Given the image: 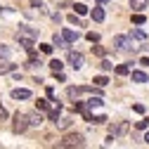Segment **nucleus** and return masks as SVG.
<instances>
[{"instance_id":"obj_15","label":"nucleus","mask_w":149,"mask_h":149,"mask_svg":"<svg viewBox=\"0 0 149 149\" xmlns=\"http://www.w3.org/2000/svg\"><path fill=\"white\" fill-rule=\"evenodd\" d=\"M130 38H135V40H147V33L142 29H133L130 31Z\"/></svg>"},{"instance_id":"obj_21","label":"nucleus","mask_w":149,"mask_h":149,"mask_svg":"<svg viewBox=\"0 0 149 149\" xmlns=\"http://www.w3.org/2000/svg\"><path fill=\"white\" fill-rule=\"evenodd\" d=\"M69 125H71V118H66V116H64V118H59V121H57V128H59V130H66V128H69Z\"/></svg>"},{"instance_id":"obj_24","label":"nucleus","mask_w":149,"mask_h":149,"mask_svg":"<svg viewBox=\"0 0 149 149\" xmlns=\"http://www.w3.org/2000/svg\"><path fill=\"white\" fill-rule=\"evenodd\" d=\"M85 38H88L90 43H100V33H95V31H90V33H85Z\"/></svg>"},{"instance_id":"obj_3","label":"nucleus","mask_w":149,"mask_h":149,"mask_svg":"<svg viewBox=\"0 0 149 149\" xmlns=\"http://www.w3.org/2000/svg\"><path fill=\"white\" fill-rule=\"evenodd\" d=\"M17 38H19V40H33L36 43V38H38V29H33V26H19Z\"/></svg>"},{"instance_id":"obj_36","label":"nucleus","mask_w":149,"mask_h":149,"mask_svg":"<svg viewBox=\"0 0 149 149\" xmlns=\"http://www.w3.org/2000/svg\"><path fill=\"white\" fill-rule=\"evenodd\" d=\"M95 123H100V125L107 123V116H95Z\"/></svg>"},{"instance_id":"obj_10","label":"nucleus","mask_w":149,"mask_h":149,"mask_svg":"<svg viewBox=\"0 0 149 149\" xmlns=\"http://www.w3.org/2000/svg\"><path fill=\"white\" fill-rule=\"evenodd\" d=\"M62 36H64L66 43H76V40H78V31H71V29H64Z\"/></svg>"},{"instance_id":"obj_19","label":"nucleus","mask_w":149,"mask_h":149,"mask_svg":"<svg viewBox=\"0 0 149 149\" xmlns=\"http://www.w3.org/2000/svg\"><path fill=\"white\" fill-rule=\"evenodd\" d=\"M64 43H66V40H64V36H62V33H54V38H52V45H57V47H66Z\"/></svg>"},{"instance_id":"obj_16","label":"nucleus","mask_w":149,"mask_h":149,"mask_svg":"<svg viewBox=\"0 0 149 149\" xmlns=\"http://www.w3.org/2000/svg\"><path fill=\"white\" fill-rule=\"evenodd\" d=\"M59 116H62V104H57V107H54V109H50V118H52L54 123L59 121Z\"/></svg>"},{"instance_id":"obj_14","label":"nucleus","mask_w":149,"mask_h":149,"mask_svg":"<svg viewBox=\"0 0 149 149\" xmlns=\"http://www.w3.org/2000/svg\"><path fill=\"white\" fill-rule=\"evenodd\" d=\"M40 123H43V114L40 111H36V114L29 116V125H40Z\"/></svg>"},{"instance_id":"obj_35","label":"nucleus","mask_w":149,"mask_h":149,"mask_svg":"<svg viewBox=\"0 0 149 149\" xmlns=\"http://www.w3.org/2000/svg\"><path fill=\"white\" fill-rule=\"evenodd\" d=\"M133 109L137 111V114H144V104H133Z\"/></svg>"},{"instance_id":"obj_39","label":"nucleus","mask_w":149,"mask_h":149,"mask_svg":"<svg viewBox=\"0 0 149 149\" xmlns=\"http://www.w3.org/2000/svg\"><path fill=\"white\" fill-rule=\"evenodd\" d=\"M144 142L149 144V130H147V133H144Z\"/></svg>"},{"instance_id":"obj_27","label":"nucleus","mask_w":149,"mask_h":149,"mask_svg":"<svg viewBox=\"0 0 149 149\" xmlns=\"http://www.w3.org/2000/svg\"><path fill=\"white\" fill-rule=\"evenodd\" d=\"M100 66H102V71H111V69H114V64H111L109 59H102V64H100Z\"/></svg>"},{"instance_id":"obj_34","label":"nucleus","mask_w":149,"mask_h":149,"mask_svg":"<svg viewBox=\"0 0 149 149\" xmlns=\"http://www.w3.org/2000/svg\"><path fill=\"white\" fill-rule=\"evenodd\" d=\"M31 7H36V10H43V0H31Z\"/></svg>"},{"instance_id":"obj_6","label":"nucleus","mask_w":149,"mask_h":149,"mask_svg":"<svg viewBox=\"0 0 149 149\" xmlns=\"http://www.w3.org/2000/svg\"><path fill=\"white\" fill-rule=\"evenodd\" d=\"M128 121H121V123H116V125H109V135L111 137H123L125 133H128Z\"/></svg>"},{"instance_id":"obj_25","label":"nucleus","mask_w":149,"mask_h":149,"mask_svg":"<svg viewBox=\"0 0 149 149\" xmlns=\"http://www.w3.org/2000/svg\"><path fill=\"white\" fill-rule=\"evenodd\" d=\"M73 7H76V14H88V5H83V3H76Z\"/></svg>"},{"instance_id":"obj_9","label":"nucleus","mask_w":149,"mask_h":149,"mask_svg":"<svg viewBox=\"0 0 149 149\" xmlns=\"http://www.w3.org/2000/svg\"><path fill=\"white\" fill-rule=\"evenodd\" d=\"M149 5V0H130V7H133V12H144Z\"/></svg>"},{"instance_id":"obj_4","label":"nucleus","mask_w":149,"mask_h":149,"mask_svg":"<svg viewBox=\"0 0 149 149\" xmlns=\"http://www.w3.org/2000/svg\"><path fill=\"white\" fill-rule=\"evenodd\" d=\"M88 92H97V95H100V90H95V88H88V85H78V88H69V90H66V95H69L71 100H76V97H81V95H88Z\"/></svg>"},{"instance_id":"obj_33","label":"nucleus","mask_w":149,"mask_h":149,"mask_svg":"<svg viewBox=\"0 0 149 149\" xmlns=\"http://www.w3.org/2000/svg\"><path fill=\"white\" fill-rule=\"evenodd\" d=\"M0 57H10V47H5V45H0Z\"/></svg>"},{"instance_id":"obj_26","label":"nucleus","mask_w":149,"mask_h":149,"mask_svg":"<svg viewBox=\"0 0 149 149\" xmlns=\"http://www.w3.org/2000/svg\"><path fill=\"white\" fill-rule=\"evenodd\" d=\"M36 107H38L40 111H47V107H50V102H47V100H38V102H36Z\"/></svg>"},{"instance_id":"obj_12","label":"nucleus","mask_w":149,"mask_h":149,"mask_svg":"<svg viewBox=\"0 0 149 149\" xmlns=\"http://www.w3.org/2000/svg\"><path fill=\"white\" fill-rule=\"evenodd\" d=\"M90 17H92V22H104V10L102 7H95L90 12Z\"/></svg>"},{"instance_id":"obj_29","label":"nucleus","mask_w":149,"mask_h":149,"mask_svg":"<svg viewBox=\"0 0 149 149\" xmlns=\"http://www.w3.org/2000/svg\"><path fill=\"white\" fill-rule=\"evenodd\" d=\"M149 128V118H142V121H137V130H147Z\"/></svg>"},{"instance_id":"obj_7","label":"nucleus","mask_w":149,"mask_h":149,"mask_svg":"<svg viewBox=\"0 0 149 149\" xmlns=\"http://www.w3.org/2000/svg\"><path fill=\"white\" fill-rule=\"evenodd\" d=\"M66 59H69V64H71L73 69H81V66H83V54H81V52H69Z\"/></svg>"},{"instance_id":"obj_38","label":"nucleus","mask_w":149,"mask_h":149,"mask_svg":"<svg viewBox=\"0 0 149 149\" xmlns=\"http://www.w3.org/2000/svg\"><path fill=\"white\" fill-rule=\"evenodd\" d=\"M54 149H66V144H64V142H57V144H54Z\"/></svg>"},{"instance_id":"obj_31","label":"nucleus","mask_w":149,"mask_h":149,"mask_svg":"<svg viewBox=\"0 0 149 149\" xmlns=\"http://www.w3.org/2000/svg\"><path fill=\"white\" fill-rule=\"evenodd\" d=\"M40 52H43V54H50V52H52V45L43 43V45H40Z\"/></svg>"},{"instance_id":"obj_5","label":"nucleus","mask_w":149,"mask_h":149,"mask_svg":"<svg viewBox=\"0 0 149 149\" xmlns=\"http://www.w3.org/2000/svg\"><path fill=\"white\" fill-rule=\"evenodd\" d=\"M26 128H29V116L26 114H17L14 123H12V130H14V133H24Z\"/></svg>"},{"instance_id":"obj_23","label":"nucleus","mask_w":149,"mask_h":149,"mask_svg":"<svg viewBox=\"0 0 149 149\" xmlns=\"http://www.w3.org/2000/svg\"><path fill=\"white\" fill-rule=\"evenodd\" d=\"M144 22H147V17H144V14H140V12L133 14V24H144Z\"/></svg>"},{"instance_id":"obj_1","label":"nucleus","mask_w":149,"mask_h":149,"mask_svg":"<svg viewBox=\"0 0 149 149\" xmlns=\"http://www.w3.org/2000/svg\"><path fill=\"white\" fill-rule=\"evenodd\" d=\"M62 142L66 144V149H81V147L85 144V137H83L81 133H66Z\"/></svg>"},{"instance_id":"obj_8","label":"nucleus","mask_w":149,"mask_h":149,"mask_svg":"<svg viewBox=\"0 0 149 149\" xmlns=\"http://www.w3.org/2000/svg\"><path fill=\"white\" fill-rule=\"evenodd\" d=\"M12 97H14V100H31V90H26V88H14V90H12Z\"/></svg>"},{"instance_id":"obj_11","label":"nucleus","mask_w":149,"mask_h":149,"mask_svg":"<svg viewBox=\"0 0 149 149\" xmlns=\"http://www.w3.org/2000/svg\"><path fill=\"white\" fill-rule=\"evenodd\" d=\"M14 69H17V64H12V62H7V59L0 62V73H12Z\"/></svg>"},{"instance_id":"obj_13","label":"nucleus","mask_w":149,"mask_h":149,"mask_svg":"<svg viewBox=\"0 0 149 149\" xmlns=\"http://www.w3.org/2000/svg\"><path fill=\"white\" fill-rule=\"evenodd\" d=\"M130 76H133V81H135V83H147V81H149L144 71H133Z\"/></svg>"},{"instance_id":"obj_20","label":"nucleus","mask_w":149,"mask_h":149,"mask_svg":"<svg viewBox=\"0 0 149 149\" xmlns=\"http://www.w3.org/2000/svg\"><path fill=\"white\" fill-rule=\"evenodd\" d=\"M92 83H95L97 88H107V83H109V78H107V76H95V81H92Z\"/></svg>"},{"instance_id":"obj_17","label":"nucleus","mask_w":149,"mask_h":149,"mask_svg":"<svg viewBox=\"0 0 149 149\" xmlns=\"http://www.w3.org/2000/svg\"><path fill=\"white\" fill-rule=\"evenodd\" d=\"M130 73V64H118L116 66V76H128Z\"/></svg>"},{"instance_id":"obj_22","label":"nucleus","mask_w":149,"mask_h":149,"mask_svg":"<svg viewBox=\"0 0 149 149\" xmlns=\"http://www.w3.org/2000/svg\"><path fill=\"white\" fill-rule=\"evenodd\" d=\"M62 66H64V62H59V59H52V62H50L52 73H54V71H62Z\"/></svg>"},{"instance_id":"obj_30","label":"nucleus","mask_w":149,"mask_h":149,"mask_svg":"<svg viewBox=\"0 0 149 149\" xmlns=\"http://www.w3.org/2000/svg\"><path fill=\"white\" fill-rule=\"evenodd\" d=\"M92 52H95L97 57H104V47L102 45H92Z\"/></svg>"},{"instance_id":"obj_18","label":"nucleus","mask_w":149,"mask_h":149,"mask_svg":"<svg viewBox=\"0 0 149 149\" xmlns=\"http://www.w3.org/2000/svg\"><path fill=\"white\" fill-rule=\"evenodd\" d=\"M102 104H104V102H102V97H100V95H95V97H90V100H88V107H90V109L102 107Z\"/></svg>"},{"instance_id":"obj_37","label":"nucleus","mask_w":149,"mask_h":149,"mask_svg":"<svg viewBox=\"0 0 149 149\" xmlns=\"http://www.w3.org/2000/svg\"><path fill=\"white\" fill-rule=\"evenodd\" d=\"M140 64H142V66H149V57H142V59H140Z\"/></svg>"},{"instance_id":"obj_32","label":"nucleus","mask_w":149,"mask_h":149,"mask_svg":"<svg viewBox=\"0 0 149 149\" xmlns=\"http://www.w3.org/2000/svg\"><path fill=\"white\" fill-rule=\"evenodd\" d=\"M0 121H7V109L0 104Z\"/></svg>"},{"instance_id":"obj_40","label":"nucleus","mask_w":149,"mask_h":149,"mask_svg":"<svg viewBox=\"0 0 149 149\" xmlns=\"http://www.w3.org/2000/svg\"><path fill=\"white\" fill-rule=\"evenodd\" d=\"M97 3H100V5H107V3H109V0H97Z\"/></svg>"},{"instance_id":"obj_28","label":"nucleus","mask_w":149,"mask_h":149,"mask_svg":"<svg viewBox=\"0 0 149 149\" xmlns=\"http://www.w3.org/2000/svg\"><path fill=\"white\" fill-rule=\"evenodd\" d=\"M69 24H73V26H83V24H81V19H78L76 14H69Z\"/></svg>"},{"instance_id":"obj_2","label":"nucleus","mask_w":149,"mask_h":149,"mask_svg":"<svg viewBox=\"0 0 149 149\" xmlns=\"http://www.w3.org/2000/svg\"><path fill=\"white\" fill-rule=\"evenodd\" d=\"M114 45H116V50H121V52H130V50H135L133 38H130V36H116V38H114Z\"/></svg>"}]
</instances>
